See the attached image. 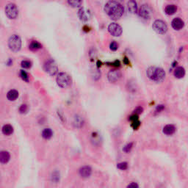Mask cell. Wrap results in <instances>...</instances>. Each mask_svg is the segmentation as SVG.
<instances>
[{
    "instance_id": "6da1fadb",
    "label": "cell",
    "mask_w": 188,
    "mask_h": 188,
    "mask_svg": "<svg viewBox=\"0 0 188 188\" xmlns=\"http://www.w3.org/2000/svg\"><path fill=\"white\" fill-rule=\"evenodd\" d=\"M104 11L112 19L117 20L123 16L124 8L120 2L109 1L104 6Z\"/></svg>"
},
{
    "instance_id": "7a4b0ae2",
    "label": "cell",
    "mask_w": 188,
    "mask_h": 188,
    "mask_svg": "<svg viewBox=\"0 0 188 188\" xmlns=\"http://www.w3.org/2000/svg\"><path fill=\"white\" fill-rule=\"evenodd\" d=\"M146 74L150 80L157 82H160L163 81L164 79L166 78L165 71L159 67H149L146 71Z\"/></svg>"
},
{
    "instance_id": "3957f363",
    "label": "cell",
    "mask_w": 188,
    "mask_h": 188,
    "mask_svg": "<svg viewBox=\"0 0 188 188\" xmlns=\"http://www.w3.org/2000/svg\"><path fill=\"white\" fill-rule=\"evenodd\" d=\"M8 46L13 52H18L21 47V37L17 35H13L8 40Z\"/></svg>"
},
{
    "instance_id": "277c9868",
    "label": "cell",
    "mask_w": 188,
    "mask_h": 188,
    "mask_svg": "<svg viewBox=\"0 0 188 188\" xmlns=\"http://www.w3.org/2000/svg\"><path fill=\"white\" fill-rule=\"evenodd\" d=\"M44 69L46 73H47L50 76H54L58 71L57 63L53 59H49L46 62L44 65Z\"/></svg>"
},
{
    "instance_id": "5b68a950",
    "label": "cell",
    "mask_w": 188,
    "mask_h": 188,
    "mask_svg": "<svg viewBox=\"0 0 188 188\" xmlns=\"http://www.w3.org/2000/svg\"><path fill=\"white\" fill-rule=\"evenodd\" d=\"M56 81H57V84L60 86V88H65L71 84L72 79H71V77L68 74L65 73V72H61L57 75Z\"/></svg>"
},
{
    "instance_id": "8992f818",
    "label": "cell",
    "mask_w": 188,
    "mask_h": 188,
    "mask_svg": "<svg viewBox=\"0 0 188 188\" xmlns=\"http://www.w3.org/2000/svg\"><path fill=\"white\" fill-rule=\"evenodd\" d=\"M153 29L159 34H166L168 31V26L162 20L157 19L154 21L152 25Z\"/></svg>"
},
{
    "instance_id": "52a82bcc",
    "label": "cell",
    "mask_w": 188,
    "mask_h": 188,
    "mask_svg": "<svg viewBox=\"0 0 188 188\" xmlns=\"http://www.w3.org/2000/svg\"><path fill=\"white\" fill-rule=\"evenodd\" d=\"M5 13L9 18L14 19L17 18L18 15V10L16 5L13 3H10L5 7Z\"/></svg>"
},
{
    "instance_id": "ba28073f",
    "label": "cell",
    "mask_w": 188,
    "mask_h": 188,
    "mask_svg": "<svg viewBox=\"0 0 188 188\" xmlns=\"http://www.w3.org/2000/svg\"><path fill=\"white\" fill-rule=\"evenodd\" d=\"M152 10L148 5H143L140 7L139 10V16L144 19H148L152 15Z\"/></svg>"
},
{
    "instance_id": "9c48e42d",
    "label": "cell",
    "mask_w": 188,
    "mask_h": 188,
    "mask_svg": "<svg viewBox=\"0 0 188 188\" xmlns=\"http://www.w3.org/2000/svg\"><path fill=\"white\" fill-rule=\"evenodd\" d=\"M108 31L112 35L115 37H119L122 34V27L116 23H111L108 26Z\"/></svg>"
},
{
    "instance_id": "30bf717a",
    "label": "cell",
    "mask_w": 188,
    "mask_h": 188,
    "mask_svg": "<svg viewBox=\"0 0 188 188\" xmlns=\"http://www.w3.org/2000/svg\"><path fill=\"white\" fill-rule=\"evenodd\" d=\"M121 77V73L119 72V70L116 69L110 70L108 72V74H107L108 80L111 82H116L117 81H119L120 80Z\"/></svg>"
},
{
    "instance_id": "8fae6325",
    "label": "cell",
    "mask_w": 188,
    "mask_h": 188,
    "mask_svg": "<svg viewBox=\"0 0 188 188\" xmlns=\"http://www.w3.org/2000/svg\"><path fill=\"white\" fill-rule=\"evenodd\" d=\"M80 175L81 176L82 178H88L92 174V169L90 166H85L82 167L79 170Z\"/></svg>"
},
{
    "instance_id": "7c38bea8",
    "label": "cell",
    "mask_w": 188,
    "mask_h": 188,
    "mask_svg": "<svg viewBox=\"0 0 188 188\" xmlns=\"http://www.w3.org/2000/svg\"><path fill=\"white\" fill-rule=\"evenodd\" d=\"M184 25H185V23L179 18H175L174 19H173L171 22L172 27L176 30H179V29H182L184 27Z\"/></svg>"
},
{
    "instance_id": "4fadbf2b",
    "label": "cell",
    "mask_w": 188,
    "mask_h": 188,
    "mask_svg": "<svg viewBox=\"0 0 188 188\" xmlns=\"http://www.w3.org/2000/svg\"><path fill=\"white\" fill-rule=\"evenodd\" d=\"M78 16L80 17V18L82 21H88L90 18V12L88 10H85L84 8L82 7L79 10L78 12Z\"/></svg>"
},
{
    "instance_id": "5bb4252c",
    "label": "cell",
    "mask_w": 188,
    "mask_h": 188,
    "mask_svg": "<svg viewBox=\"0 0 188 188\" xmlns=\"http://www.w3.org/2000/svg\"><path fill=\"white\" fill-rule=\"evenodd\" d=\"M10 159V155L9 152L6 151H2L0 153V162L2 164H6Z\"/></svg>"
},
{
    "instance_id": "9a60e30c",
    "label": "cell",
    "mask_w": 188,
    "mask_h": 188,
    "mask_svg": "<svg viewBox=\"0 0 188 188\" xmlns=\"http://www.w3.org/2000/svg\"><path fill=\"white\" fill-rule=\"evenodd\" d=\"M176 131V127L174 125L168 124L163 128V133L166 135H171Z\"/></svg>"
},
{
    "instance_id": "2e32d148",
    "label": "cell",
    "mask_w": 188,
    "mask_h": 188,
    "mask_svg": "<svg viewBox=\"0 0 188 188\" xmlns=\"http://www.w3.org/2000/svg\"><path fill=\"white\" fill-rule=\"evenodd\" d=\"M127 9H128L129 12L131 13H137L138 10V5L135 1H129L127 3Z\"/></svg>"
},
{
    "instance_id": "e0dca14e",
    "label": "cell",
    "mask_w": 188,
    "mask_h": 188,
    "mask_svg": "<svg viewBox=\"0 0 188 188\" xmlns=\"http://www.w3.org/2000/svg\"><path fill=\"white\" fill-rule=\"evenodd\" d=\"M185 75V70L183 67L179 66L177 67L174 71V76L178 79H181L183 78Z\"/></svg>"
},
{
    "instance_id": "ac0fdd59",
    "label": "cell",
    "mask_w": 188,
    "mask_h": 188,
    "mask_svg": "<svg viewBox=\"0 0 188 188\" xmlns=\"http://www.w3.org/2000/svg\"><path fill=\"white\" fill-rule=\"evenodd\" d=\"M177 10V7L175 5H168L165 8V12L167 15L172 16L174 13H176Z\"/></svg>"
},
{
    "instance_id": "d6986e66",
    "label": "cell",
    "mask_w": 188,
    "mask_h": 188,
    "mask_svg": "<svg viewBox=\"0 0 188 188\" xmlns=\"http://www.w3.org/2000/svg\"><path fill=\"white\" fill-rule=\"evenodd\" d=\"M18 97V92L16 90H10L7 93V98L9 101H14Z\"/></svg>"
},
{
    "instance_id": "ffe728a7",
    "label": "cell",
    "mask_w": 188,
    "mask_h": 188,
    "mask_svg": "<svg viewBox=\"0 0 188 188\" xmlns=\"http://www.w3.org/2000/svg\"><path fill=\"white\" fill-rule=\"evenodd\" d=\"M2 133L5 135H10L13 132V128L11 125L10 124H5L2 127Z\"/></svg>"
},
{
    "instance_id": "44dd1931",
    "label": "cell",
    "mask_w": 188,
    "mask_h": 188,
    "mask_svg": "<svg viewBox=\"0 0 188 188\" xmlns=\"http://www.w3.org/2000/svg\"><path fill=\"white\" fill-rule=\"evenodd\" d=\"M42 48V45L36 41H33L29 46V49L32 51H37Z\"/></svg>"
},
{
    "instance_id": "7402d4cb",
    "label": "cell",
    "mask_w": 188,
    "mask_h": 188,
    "mask_svg": "<svg viewBox=\"0 0 188 188\" xmlns=\"http://www.w3.org/2000/svg\"><path fill=\"white\" fill-rule=\"evenodd\" d=\"M41 135H42V137L44 138V139L49 140L52 137V135H53V132H52L51 129L46 128V129H44L43 130L42 134H41Z\"/></svg>"
},
{
    "instance_id": "603a6c76",
    "label": "cell",
    "mask_w": 188,
    "mask_h": 188,
    "mask_svg": "<svg viewBox=\"0 0 188 188\" xmlns=\"http://www.w3.org/2000/svg\"><path fill=\"white\" fill-rule=\"evenodd\" d=\"M74 123L76 125V127H81L82 126H83V120L81 119V117H79L78 115H76L74 118Z\"/></svg>"
},
{
    "instance_id": "cb8c5ba5",
    "label": "cell",
    "mask_w": 188,
    "mask_h": 188,
    "mask_svg": "<svg viewBox=\"0 0 188 188\" xmlns=\"http://www.w3.org/2000/svg\"><path fill=\"white\" fill-rule=\"evenodd\" d=\"M68 3L69 4V5H71L72 7H80L81 5L82 4V1H74V0H71V1H68Z\"/></svg>"
},
{
    "instance_id": "d4e9b609",
    "label": "cell",
    "mask_w": 188,
    "mask_h": 188,
    "mask_svg": "<svg viewBox=\"0 0 188 188\" xmlns=\"http://www.w3.org/2000/svg\"><path fill=\"white\" fill-rule=\"evenodd\" d=\"M19 75L24 81L29 82V76H28L27 73L25 71H24V70H21V71H20Z\"/></svg>"
},
{
    "instance_id": "484cf974",
    "label": "cell",
    "mask_w": 188,
    "mask_h": 188,
    "mask_svg": "<svg viewBox=\"0 0 188 188\" xmlns=\"http://www.w3.org/2000/svg\"><path fill=\"white\" fill-rule=\"evenodd\" d=\"M117 168L122 170H127V169L128 168V163L126 162H120V163L117 164Z\"/></svg>"
},
{
    "instance_id": "4316f807",
    "label": "cell",
    "mask_w": 188,
    "mask_h": 188,
    "mask_svg": "<svg viewBox=\"0 0 188 188\" xmlns=\"http://www.w3.org/2000/svg\"><path fill=\"white\" fill-rule=\"evenodd\" d=\"M21 67L24 68H29L32 65V63H31V62L29 61V60H23L21 61Z\"/></svg>"
},
{
    "instance_id": "83f0119b",
    "label": "cell",
    "mask_w": 188,
    "mask_h": 188,
    "mask_svg": "<svg viewBox=\"0 0 188 188\" xmlns=\"http://www.w3.org/2000/svg\"><path fill=\"white\" fill-rule=\"evenodd\" d=\"M132 147H133V143H128V144L126 145V146L123 147V151H124V152H126V153H129L131 150Z\"/></svg>"
},
{
    "instance_id": "f1b7e54d",
    "label": "cell",
    "mask_w": 188,
    "mask_h": 188,
    "mask_svg": "<svg viewBox=\"0 0 188 188\" xmlns=\"http://www.w3.org/2000/svg\"><path fill=\"white\" fill-rule=\"evenodd\" d=\"M52 181L54 182H58L59 180H60V174H59L58 172H57V171L54 172L53 174H52Z\"/></svg>"
},
{
    "instance_id": "f546056e",
    "label": "cell",
    "mask_w": 188,
    "mask_h": 188,
    "mask_svg": "<svg viewBox=\"0 0 188 188\" xmlns=\"http://www.w3.org/2000/svg\"><path fill=\"white\" fill-rule=\"evenodd\" d=\"M140 122L139 120L131 122V127H132L135 130L138 129L140 127Z\"/></svg>"
},
{
    "instance_id": "4dcf8cb0",
    "label": "cell",
    "mask_w": 188,
    "mask_h": 188,
    "mask_svg": "<svg viewBox=\"0 0 188 188\" xmlns=\"http://www.w3.org/2000/svg\"><path fill=\"white\" fill-rule=\"evenodd\" d=\"M110 49L112 51H116L118 49V48H119V45H118V44L115 41H112V42H111L110 45Z\"/></svg>"
},
{
    "instance_id": "1f68e13d",
    "label": "cell",
    "mask_w": 188,
    "mask_h": 188,
    "mask_svg": "<svg viewBox=\"0 0 188 188\" xmlns=\"http://www.w3.org/2000/svg\"><path fill=\"white\" fill-rule=\"evenodd\" d=\"M143 107H137L134 110V114H136V115H140L143 112Z\"/></svg>"
},
{
    "instance_id": "d6a6232c",
    "label": "cell",
    "mask_w": 188,
    "mask_h": 188,
    "mask_svg": "<svg viewBox=\"0 0 188 188\" xmlns=\"http://www.w3.org/2000/svg\"><path fill=\"white\" fill-rule=\"evenodd\" d=\"M27 106L26 104H22V105L20 107L19 112H21V113H25V112H27Z\"/></svg>"
},
{
    "instance_id": "836d02e7",
    "label": "cell",
    "mask_w": 188,
    "mask_h": 188,
    "mask_svg": "<svg viewBox=\"0 0 188 188\" xmlns=\"http://www.w3.org/2000/svg\"><path fill=\"white\" fill-rule=\"evenodd\" d=\"M138 119H139L138 115H136V114H133V115H131V116L129 118V120L130 121L133 122V121H138Z\"/></svg>"
},
{
    "instance_id": "e575fe53",
    "label": "cell",
    "mask_w": 188,
    "mask_h": 188,
    "mask_svg": "<svg viewBox=\"0 0 188 188\" xmlns=\"http://www.w3.org/2000/svg\"><path fill=\"white\" fill-rule=\"evenodd\" d=\"M127 188H139V186H138V184L135 183V182H131V183H130L129 185L127 186Z\"/></svg>"
},
{
    "instance_id": "d590c367",
    "label": "cell",
    "mask_w": 188,
    "mask_h": 188,
    "mask_svg": "<svg viewBox=\"0 0 188 188\" xmlns=\"http://www.w3.org/2000/svg\"><path fill=\"white\" fill-rule=\"evenodd\" d=\"M164 106L163 105H158L157 107V108H156V112H160L161 111H162L164 110Z\"/></svg>"
},
{
    "instance_id": "8d00e7d4",
    "label": "cell",
    "mask_w": 188,
    "mask_h": 188,
    "mask_svg": "<svg viewBox=\"0 0 188 188\" xmlns=\"http://www.w3.org/2000/svg\"><path fill=\"white\" fill-rule=\"evenodd\" d=\"M123 63H124L125 65H129V60L127 57H124V58H123Z\"/></svg>"
},
{
    "instance_id": "74e56055",
    "label": "cell",
    "mask_w": 188,
    "mask_h": 188,
    "mask_svg": "<svg viewBox=\"0 0 188 188\" xmlns=\"http://www.w3.org/2000/svg\"><path fill=\"white\" fill-rule=\"evenodd\" d=\"M112 64V65H114V66H116V67L120 66V62H119V60H115V61L113 62Z\"/></svg>"
}]
</instances>
